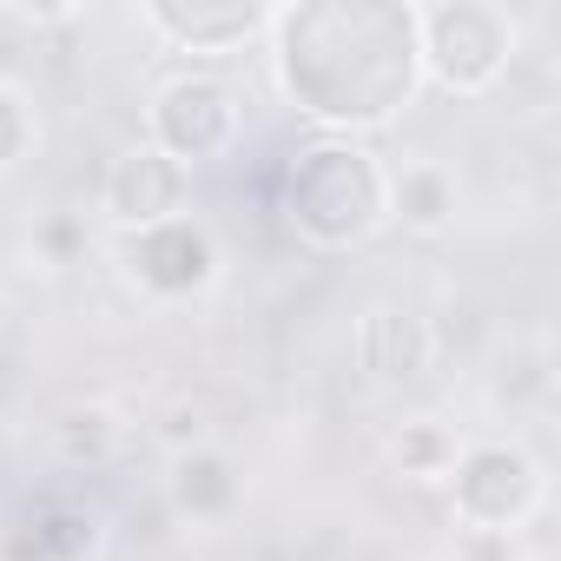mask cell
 <instances>
[{"label":"cell","instance_id":"6da1fadb","mask_svg":"<svg viewBox=\"0 0 561 561\" xmlns=\"http://www.w3.org/2000/svg\"><path fill=\"white\" fill-rule=\"evenodd\" d=\"M271 87L318 139H370L416 93V0H291L264 27Z\"/></svg>","mask_w":561,"mask_h":561},{"label":"cell","instance_id":"7a4b0ae2","mask_svg":"<svg viewBox=\"0 0 561 561\" xmlns=\"http://www.w3.org/2000/svg\"><path fill=\"white\" fill-rule=\"evenodd\" d=\"M277 218L311 251H364L390 231V165L370 139H305L277 179Z\"/></svg>","mask_w":561,"mask_h":561},{"label":"cell","instance_id":"3957f363","mask_svg":"<svg viewBox=\"0 0 561 561\" xmlns=\"http://www.w3.org/2000/svg\"><path fill=\"white\" fill-rule=\"evenodd\" d=\"M522 54V21L502 0H423L416 8V67L423 87L449 100H482L508 80Z\"/></svg>","mask_w":561,"mask_h":561},{"label":"cell","instance_id":"277c9868","mask_svg":"<svg viewBox=\"0 0 561 561\" xmlns=\"http://www.w3.org/2000/svg\"><path fill=\"white\" fill-rule=\"evenodd\" d=\"M244 139V100L225 73H172L152 87L146 100V146L165 152L185 172H205L218 159H231V146Z\"/></svg>","mask_w":561,"mask_h":561},{"label":"cell","instance_id":"5b68a950","mask_svg":"<svg viewBox=\"0 0 561 561\" xmlns=\"http://www.w3.org/2000/svg\"><path fill=\"white\" fill-rule=\"evenodd\" d=\"M449 515L456 528H495V535H522L541 502H548V469L522 449V443H502V436H482V443H462L456 469H449Z\"/></svg>","mask_w":561,"mask_h":561},{"label":"cell","instance_id":"8992f818","mask_svg":"<svg viewBox=\"0 0 561 561\" xmlns=\"http://www.w3.org/2000/svg\"><path fill=\"white\" fill-rule=\"evenodd\" d=\"M113 264H119V285L139 291L146 305H192L225 277L218 231L205 218H192V211L165 218V225H146V231H126Z\"/></svg>","mask_w":561,"mask_h":561},{"label":"cell","instance_id":"52a82bcc","mask_svg":"<svg viewBox=\"0 0 561 561\" xmlns=\"http://www.w3.org/2000/svg\"><path fill=\"white\" fill-rule=\"evenodd\" d=\"M139 27L185 60H225L244 47H264L271 8L264 0H139Z\"/></svg>","mask_w":561,"mask_h":561},{"label":"cell","instance_id":"ba28073f","mask_svg":"<svg viewBox=\"0 0 561 561\" xmlns=\"http://www.w3.org/2000/svg\"><path fill=\"white\" fill-rule=\"evenodd\" d=\"M100 211H106V225L119 238L126 231H146V225H165V218H185L192 211V172L172 165L165 152H152L146 139H133V146H119L106 159Z\"/></svg>","mask_w":561,"mask_h":561},{"label":"cell","instance_id":"9c48e42d","mask_svg":"<svg viewBox=\"0 0 561 561\" xmlns=\"http://www.w3.org/2000/svg\"><path fill=\"white\" fill-rule=\"evenodd\" d=\"M351 357L377 390H410L436 364V324L410 305H370L351 331Z\"/></svg>","mask_w":561,"mask_h":561},{"label":"cell","instance_id":"30bf717a","mask_svg":"<svg viewBox=\"0 0 561 561\" xmlns=\"http://www.w3.org/2000/svg\"><path fill=\"white\" fill-rule=\"evenodd\" d=\"M244 502V469L225 443H198V449H179L165 456V508L192 528H218L231 522Z\"/></svg>","mask_w":561,"mask_h":561},{"label":"cell","instance_id":"8fae6325","mask_svg":"<svg viewBox=\"0 0 561 561\" xmlns=\"http://www.w3.org/2000/svg\"><path fill=\"white\" fill-rule=\"evenodd\" d=\"M41 443H47L54 469H67V476H100V469H113V462L126 456L133 423H126L113 403H100V397H73V403H60V410L47 416Z\"/></svg>","mask_w":561,"mask_h":561},{"label":"cell","instance_id":"7c38bea8","mask_svg":"<svg viewBox=\"0 0 561 561\" xmlns=\"http://www.w3.org/2000/svg\"><path fill=\"white\" fill-rule=\"evenodd\" d=\"M106 548V515L73 495H47L8 528V561H100Z\"/></svg>","mask_w":561,"mask_h":561},{"label":"cell","instance_id":"4fadbf2b","mask_svg":"<svg viewBox=\"0 0 561 561\" xmlns=\"http://www.w3.org/2000/svg\"><path fill=\"white\" fill-rule=\"evenodd\" d=\"M456 205H462V192H456V172L443 159L390 165V225H403L416 238H436V231L456 225Z\"/></svg>","mask_w":561,"mask_h":561},{"label":"cell","instance_id":"5bb4252c","mask_svg":"<svg viewBox=\"0 0 561 561\" xmlns=\"http://www.w3.org/2000/svg\"><path fill=\"white\" fill-rule=\"evenodd\" d=\"M456 456H462V436H456L443 416H430V410H416V416H403V423L383 430V462H390V476L410 482V489L449 482Z\"/></svg>","mask_w":561,"mask_h":561},{"label":"cell","instance_id":"9a60e30c","mask_svg":"<svg viewBox=\"0 0 561 561\" xmlns=\"http://www.w3.org/2000/svg\"><path fill=\"white\" fill-rule=\"evenodd\" d=\"M548 383H554L548 351H541V344H508V351L495 357V370H489V403L515 416V410L548 403Z\"/></svg>","mask_w":561,"mask_h":561},{"label":"cell","instance_id":"2e32d148","mask_svg":"<svg viewBox=\"0 0 561 561\" xmlns=\"http://www.w3.org/2000/svg\"><path fill=\"white\" fill-rule=\"evenodd\" d=\"M41 146V106L21 80H0V179L21 172Z\"/></svg>","mask_w":561,"mask_h":561},{"label":"cell","instance_id":"e0dca14e","mask_svg":"<svg viewBox=\"0 0 561 561\" xmlns=\"http://www.w3.org/2000/svg\"><path fill=\"white\" fill-rule=\"evenodd\" d=\"M27 257L41 271H73L87 257V218L80 211H47L34 231H27Z\"/></svg>","mask_w":561,"mask_h":561},{"label":"cell","instance_id":"ac0fdd59","mask_svg":"<svg viewBox=\"0 0 561 561\" xmlns=\"http://www.w3.org/2000/svg\"><path fill=\"white\" fill-rule=\"evenodd\" d=\"M146 436H152L165 456H179V449H198V443H211V410H205L198 397H172V403H159V410H152Z\"/></svg>","mask_w":561,"mask_h":561},{"label":"cell","instance_id":"d6986e66","mask_svg":"<svg viewBox=\"0 0 561 561\" xmlns=\"http://www.w3.org/2000/svg\"><path fill=\"white\" fill-rule=\"evenodd\" d=\"M449 561H522V541L515 535H495V528H456Z\"/></svg>","mask_w":561,"mask_h":561},{"label":"cell","instance_id":"ffe728a7","mask_svg":"<svg viewBox=\"0 0 561 561\" xmlns=\"http://www.w3.org/2000/svg\"><path fill=\"white\" fill-rule=\"evenodd\" d=\"M0 344H8V305H0Z\"/></svg>","mask_w":561,"mask_h":561},{"label":"cell","instance_id":"44dd1931","mask_svg":"<svg viewBox=\"0 0 561 561\" xmlns=\"http://www.w3.org/2000/svg\"><path fill=\"white\" fill-rule=\"evenodd\" d=\"M535 561H554V554H535Z\"/></svg>","mask_w":561,"mask_h":561}]
</instances>
